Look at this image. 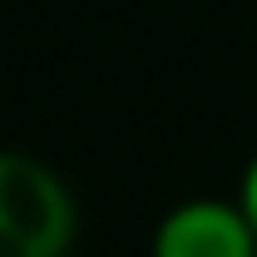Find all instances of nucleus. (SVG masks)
Returning <instances> with one entry per match:
<instances>
[{"label":"nucleus","instance_id":"obj_1","mask_svg":"<svg viewBox=\"0 0 257 257\" xmlns=\"http://www.w3.org/2000/svg\"><path fill=\"white\" fill-rule=\"evenodd\" d=\"M79 208L60 173L35 154L0 149V257H69Z\"/></svg>","mask_w":257,"mask_h":257},{"label":"nucleus","instance_id":"obj_2","mask_svg":"<svg viewBox=\"0 0 257 257\" xmlns=\"http://www.w3.org/2000/svg\"><path fill=\"white\" fill-rule=\"evenodd\" d=\"M149 257H257V232L242 203L193 198L159 218Z\"/></svg>","mask_w":257,"mask_h":257},{"label":"nucleus","instance_id":"obj_3","mask_svg":"<svg viewBox=\"0 0 257 257\" xmlns=\"http://www.w3.org/2000/svg\"><path fill=\"white\" fill-rule=\"evenodd\" d=\"M237 203H242V213H247V223H252V232H257V154H252V163H247V173H242Z\"/></svg>","mask_w":257,"mask_h":257}]
</instances>
